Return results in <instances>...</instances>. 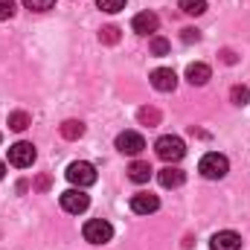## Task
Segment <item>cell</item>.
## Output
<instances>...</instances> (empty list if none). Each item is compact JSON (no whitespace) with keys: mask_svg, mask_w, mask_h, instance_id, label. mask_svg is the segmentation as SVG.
Returning <instances> with one entry per match:
<instances>
[{"mask_svg":"<svg viewBox=\"0 0 250 250\" xmlns=\"http://www.w3.org/2000/svg\"><path fill=\"white\" fill-rule=\"evenodd\" d=\"M154 151H157V157H160L163 163H178V160H184V154H187V143H184L181 137H175V134H166V137H160V140L154 143Z\"/></svg>","mask_w":250,"mask_h":250,"instance_id":"6da1fadb","label":"cell"},{"mask_svg":"<svg viewBox=\"0 0 250 250\" xmlns=\"http://www.w3.org/2000/svg\"><path fill=\"white\" fill-rule=\"evenodd\" d=\"M198 172H201L207 181H221V178L230 172V160H227L224 154H218V151H207V154L201 157V163H198Z\"/></svg>","mask_w":250,"mask_h":250,"instance_id":"7a4b0ae2","label":"cell"},{"mask_svg":"<svg viewBox=\"0 0 250 250\" xmlns=\"http://www.w3.org/2000/svg\"><path fill=\"white\" fill-rule=\"evenodd\" d=\"M64 175H67V181H70L73 187H79V189L96 184V169H93V163H87V160H73Z\"/></svg>","mask_w":250,"mask_h":250,"instance_id":"3957f363","label":"cell"},{"mask_svg":"<svg viewBox=\"0 0 250 250\" xmlns=\"http://www.w3.org/2000/svg\"><path fill=\"white\" fill-rule=\"evenodd\" d=\"M82 233H84V239H87L90 245H108V242L114 239V227H111L105 218H90V221H84Z\"/></svg>","mask_w":250,"mask_h":250,"instance_id":"277c9868","label":"cell"},{"mask_svg":"<svg viewBox=\"0 0 250 250\" xmlns=\"http://www.w3.org/2000/svg\"><path fill=\"white\" fill-rule=\"evenodd\" d=\"M35 157H38L35 146H32V143H26V140H21V143L9 146V163H12V166H18V169L32 166V163H35Z\"/></svg>","mask_w":250,"mask_h":250,"instance_id":"5b68a950","label":"cell"},{"mask_svg":"<svg viewBox=\"0 0 250 250\" xmlns=\"http://www.w3.org/2000/svg\"><path fill=\"white\" fill-rule=\"evenodd\" d=\"M59 201H62V209L70 212V215H79V212H84L90 207V195L84 189H67V192H62Z\"/></svg>","mask_w":250,"mask_h":250,"instance_id":"8992f818","label":"cell"},{"mask_svg":"<svg viewBox=\"0 0 250 250\" xmlns=\"http://www.w3.org/2000/svg\"><path fill=\"white\" fill-rule=\"evenodd\" d=\"M151 87L154 90H160V93H172L175 87H178V76H175V70H169V67H157V70H151Z\"/></svg>","mask_w":250,"mask_h":250,"instance_id":"52a82bcc","label":"cell"},{"mask_svg":"<svg viewBox=\"0 0 250 250\" xmlns=\"http://www.w3.org/2000/svg\"><path fill=\"white\" fill-rule=\"evenodd\" d=\"M117 148H120L123 154H128V157H137V154L146 148V140H143L137 131H123V134L117 137Z\"/></svg>","mask_w":250,"mask_h":250,"instance_id":"ba28073f","label":"cell"},{"mask_svg":"<svg viewBox=\"0 0 250 250\" xmlns=\"http://www.w3.org/2000/svg\"><path fill=\"white\" fill-rule=\"evenodd\" d=\"M131 209H134L137 215H151V212L160 209V198L151 195V192H137V195L131 198Z\"/></svg>","mask_w":250,"mask_h":250,"instance_id":"9c48e42d","label":"cell"},{"mask_svg":"<svg viewBox=\"0 0 250 250\" xmlns=\"http://www.w3.org/2000/svg\"><path fill=\"white\" fill-rule=\"evenodd\" d=\"M209 250H242V236L233 230H218L209 239Z\"/></svg>","mask_w":250,"mask_h":250,"instance_id":"30bf717a","label":"cell"},{"mask_svg":"<svg viewBox=\"0 0 250 250\" xmlns=\"http://www.w3.org/2000/svg\"><path fill=\"white\" fill-rule=\"evenodd\" d=\"M157 26H160V18H157L154 12H140V15H134V21H131V29H134L137 35H154Z\"/></svg>","mask_w":250,"mask_h":250,"instance_id":"8fae6325","label":"cell"},{"mask_svg":"<svg viewBox=\"0 0 250 250\" xmlns=\"http://www.w3.org/2000/svg\"><path fill=\"white\" fill-rule=\"evenodd\" d=\"M157 181H160V187H166V189H178V187H184L187 172L178 169V166H166V169L157 172Z\"/></svg>","mask_w":250,"mask_h":250,"instance_id":"7c38bea8","label":"cell"},{"mask_svg":"<svg viewBox=\"0 0 250 250\" xmlns=\"http://www.w3.org/2000/svg\"><path fill=\"white\" fill-rule=\"evenodd\" d=\"M209 76H212V70H209L204 62H195V64L187 67V82L195 84V87H204V84L209 82Z\"/></svg>","mask_w":250,"mask_h":250,"instance_id":"4fadbf2b","label":"cell"},{"mask_svg":"<svg viewBox=\"0 0 250 250\" xmlns=\"http://www.w3.org/2000/svg\"><path fill=\"white\" fill-rule=\"evenodd\" d=\"M151 166L148 163H143V160H134L131 166H128V178L134 181V184H148V178H151Z\"/></svg>","mask_w":250,"mask_h":250,"instance_id":"5bb4252c","label":"cell"},{"mask_svg":"<svg viewBox=\"0 0 250 250\" xmlns=\"http://www.w3.org/2000/svg\"><path fill=\"white\" fill-rule=\"evenodd\" d=\"M178 6H181L184 15H192V18L207 12V0H178Z\"/></svg>","mask_w":250,"mask_h":250,"instance_id":"9a60e30c","label":"cell"},{"mask_svg":"<svg viewBox=\"0 0 250 250\" xmlns=\"http://www.w3.org/2000/svg\"><path fill=\"white\" fill-rule=\"evenodd\" d=\"M29 125H32V120H29L26 111H12V114H9V128H12V131H26Z\"/></svg>","mask_w":250,"mask_h":250,"instance_id":"2e32d148","label":"cell"},{"mask_svg":"<svg viewBox=\"0 0 250 250\" xmlns=\"http://www.w3.org/2000/svg\"><path fill=\"white\" fill-rule=\"evenodd\" d=\"M84 134V125L79 123V120H67V123H62V137L64 140H79Z\"/></svg>","mask_w":250,"mask_h":250,"instance_id":"e0dca14e","label":"cell"},{"mask_svg":"<svg viewBox=\"0 0 250 250\" xmlns=\"http://www.w3.org/2000/svg\"><path fill=\"white\" fill-rule=\"evenodd\" d=\"M230 99H233V105H248L250 102V87H245V84H236L233 90H230Z\"/></svg>","mask_w":250,"mask_h":250,"instance_id":"ac0fdd59","label":"cell"},{"mask_svg":"<svg viewBox=\"0 0 250 250\" xmlns=\"http://www.w3.org/2000/svg\"><path fill=\"white\" fill-rule=\"evenodd\" d=\"M148 50H151L154 56H169V41H166V38H160V35H151Z\"/></svg>","mask_w":250,"mask_h":250,"instance_id":"d6986e66","label":"cell"},{"mask_svg":"<svg viewBox=\"0 0 250 250\" xmlns=\"http://www.w3.org/2000/svg\"><path fill=\"white\" fill-rule=\"evenodd\" d=\"M96 6H99L102 12H108V15H117V12L125 9V0H96Z\"/></svg>","mask_w":250,"mask_h":250,"instance_id":"ffe728a7","label":"cell"},{"mask_svg":"<svg viewBox=\"0 0 250 250\" xmlns=\"http://www.w3.org/2000/svg\"><path fill=\"white\" fill-rule=\"evenodd\" d=\"M140 123L157 125L160 123V111H157V108H143V111H140Z\"/></svg>","mask_w":250,"mask_h":250,"instance_id":"44dd1931","label":"cell"},{"mask_svg":"<svg viewBox=\"0 0 250 250\" xmlns=\"http://www.w3.org/2000/svg\"><path fill=\"white\" fill-rule=\"evenodd\" d=\"M99 41H102V44H117V41H120V29H117V26H105V29L99 32Z\"/></svg>","mask_w":250,"mask_h":250,"instance_id":"7402d4cb","label":"cell"},{"mask_svg":"<svg viewBox=\"0 0 250 250\" xmlns=\"http://www.w3.org/2000/svg\"><path fill=\"white\" fill-rule=\"evenodd\" d=\"M53 3L56 0H23V6L32 12H47V9H53Z\"/></svg>","mask_w":250,"mask_h":250,"instance_id":"603a6c76","label":"cell"},{"mask_svg":"<svg viewBox=\"0 0 250 250\" xmlns=\"http://www.w3.org/2000/svg\"><path fill=\"white\" fill-rule=\"evenodd\" d=\"M15 15V0H0V21H9Z\"/></svg>","mask_w":250,"mask_h":250,"instance_id":"cb8c5ba5","label":"cell"},{"mask_svg":"<svg viewBox=\"0 0 250 250\" xmlns=\"http://www.w3.org/2000/svg\"><path fill=\"white\" fill-rule=\"evenodd\" d=\"M181 38H184V41H187V44H192V41H201V32H198V29H192V26H189V29H184V35H181Z\"/></svg>","mask_w":250,"mask_h":250,"instance_id":"d4e9b609","label":"cell"},{"mask_svg":"<svg viewBox=\"0 0 250 250\" xmlns=\"http://www.w3.org/2000/svg\"><path fill=\"white\" fill-rule=\"evenodd\" d=\"M35 187H38V189H47V187H50V178H47V175H41V178H38V184H35Z\"/></svg>","mask_w":250,"mask_h":250,"instance_id":"484cf974","label":"cell"},{"mask_svg":"<svg viewBox=\"0 0 250 250\" xmlns=\"http://www.w3.org/2000/svg\"><path fill=\"white\" fill-rule=\"evenodd\" d=\"M221 56H224V62H227V64H233V62H236V56H233V53H230V50H224V53H221Z\"/></svg>","mask_w":250,"mask_h":250,"instance_id":"4316f807","label":"cell"},{"mask_svg":"<svg viewBox=\"0 0 250 250\" xmlns=\"http://www.w3.org/2000/svg\"><path fill=\"white\" fill-rule=\"evenodd\" d=\"M3 175H6V163H0V181H3Z\"/></svg>","mask_w":250,"mask_h":250,"instance_id":"83f0119b","label":"cell"}]
</instances>
